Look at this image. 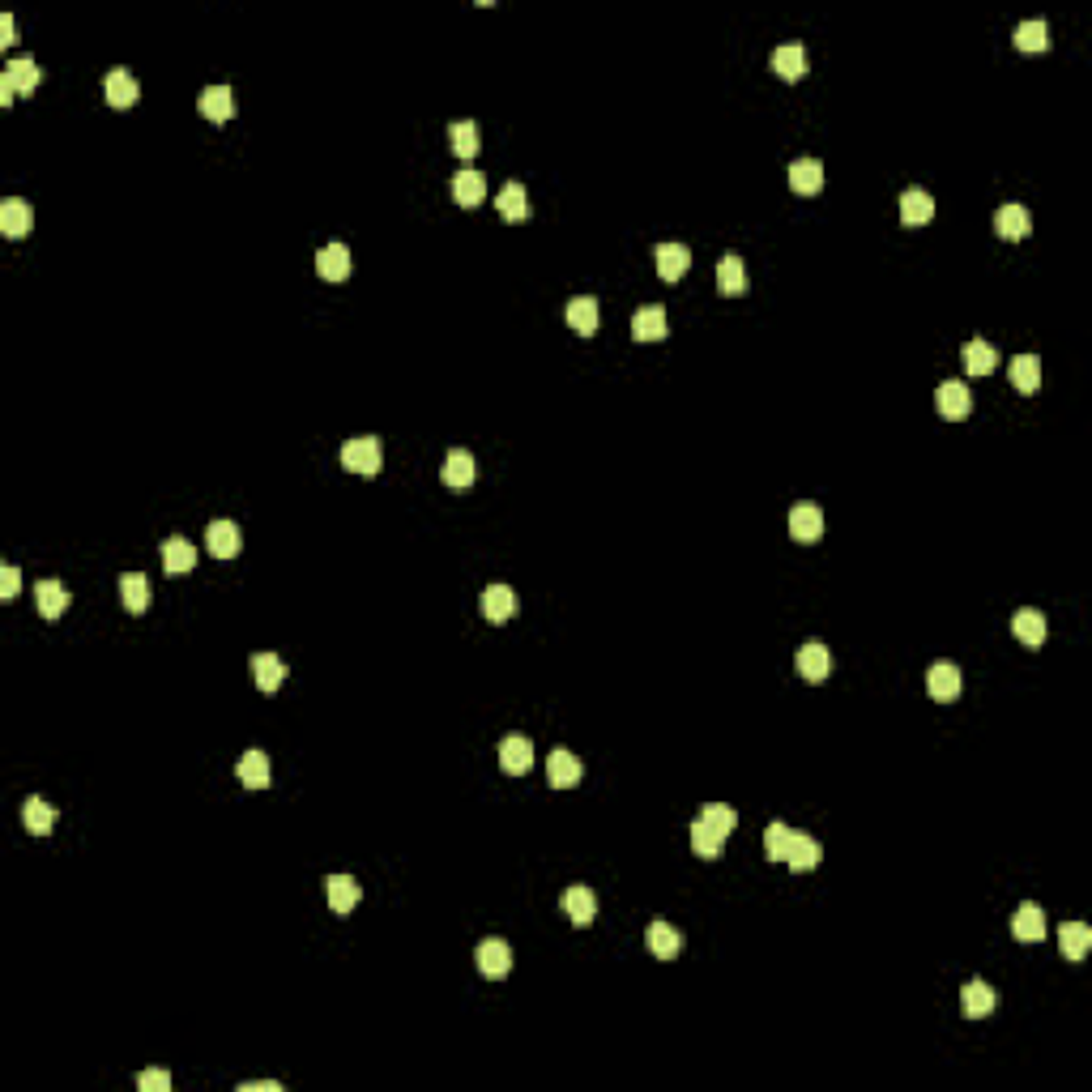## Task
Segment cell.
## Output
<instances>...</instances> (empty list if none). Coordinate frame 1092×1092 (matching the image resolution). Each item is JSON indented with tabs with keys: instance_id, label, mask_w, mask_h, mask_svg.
I'll return each mask as SVG.
<instances>
[{
	"instance_id": "obj_27",
	"label": "cell",
	"mask_w": 1092,
	"mask_h": 1092,
	"mask_svg": "<svg viewBox=\"0 0 1092 1092\" xmlns=\"http://www.w3.org/2000/svg\"><path fill=\"white\" fill-rule=\"evenodd\" d=\"M316 274L325 277V282H346V277H350V248H346V243H329V248H320Z\"/></svg>"
},
{
	"instance_id": "obj_51",
	"label": "cell",
	"mask_w": 1092,
	"mask_h": 1092,
	"mask_svg": "<svg viewBox=\"0 0 1092 1092\" xmlns=\"http://www.w3.org/2000/svg\"><path fill=\"white\" fill-rule=\"evenodd\" d=\"M13 39H18V35H13V18H9V13H5V18H0V44L9 47Z\"/></svg>"
},
{
	"instance_id": "obj_5",
	"label": "cell",
	"mask_w": 1092,
	"mask_h": 1092,
	"mask_svg": "<svg viewBox=\"0 0 1092 1092\" xmlns=\"http://www.w3.org/2000/svg\"><path fill=\"white\" fill-rule=\"evenodd\" d=\"M935 405H939V414H943L947 422L969 419V414H973V393H969V385H960V380H947V385H939Z\"/></svg>"
},
{
	"instance_id": "obj_16",
	"label": "cell",
	"mask_w": 1092,
	"mask_h": 1092,
	"mask_svg": "<svg viewBox=\"0 0 1092 1092\" xmlns=\"http://www.w3.org/2000/svg\"><path fill=\"white\" fill-rule=\"evenodd\" d=\"M671 333V320H666V312L657 308V303H649V308H636V316H632V337L636 342H662V337Z\"/></svg>"
},
{
	"instance_id": "obj_9",
	"label": "cell",
	"mask_w": 1092,
	"mask_h": 1092,
	"mask_svg": "<svg viewBox=\"0 0 1092 1092\" xmlns=\"http://www.w3.org/2000/svg\"><path fill=\"white\" fill-rule=\"evenodd\" d=\"M564 913L572 918V926H594V918H598V896H594V887H585V884H572L568 892H564Z\"/></svg>"
},
{
	"instance_id": "obj_19",
	"label": "cell",
	"mask_w": 1092,
	"mask_h": 1092,
	"mask_svg": "<svg viewBox=\"0 0 1092 1092\" xmlns=\"http://www.w3.org/2000/svg\"><path fill=\"white\" fill-rule=\"evenodd\" d=\"M1011 632H1015V640H1020L1024 649H1041V645H1046V615L1032 611V606H1024V611L1011 615Z\"/></svg>"
},
{
	"instance_id": "obj_11",
	"label": "cell",
	"mask_w": 1092,
	"mask_h": 1092,
	"mask_svg": "<svg viewBox=\"0 0 1092 1092\" xmlns=\"http://www.w3.org/2000/svg\"><path fill=\"white\" fill-rule=\"evenodd\" d=\"M790 533L798 542H819V538H824V512H819V504H811V499L794 504L790 508Z\"/></svg>"
},
{
	"instance_id": "obj_21",
	"label": "cell",
	"mask_w": 1092,
	"mask_h": 1092,
	"mask_svg": "<svg viewBox=\"0 0 1092 1092\" xmlns=\"http://www.w3.org/2000/svg\"><path fill=\"white\" fill-rule=\"evenodd\" d=\"M688 269H691L688 243H657V274H662V282H679Z\"/></svg>"
},
{
	"instance_id": "obj_45",
	"label": "cell",
	"mask_w": 1092,
	"mask_h": 1092,
	"mask_svg": "<svg viewBox=\"0 0 1092 1092\" xmlns=\"http://www.w3.org/2000/svg\"><path fill=\"white\" fill-rule=\"evenodd\" d=\"M1015 47H1020V52H1046V47H1049L1046 22H1041V18L1020 22V27H1015Z\"/></svg>"
},
{
	"instance_id": "obj_23",
	"label": "cell",
	"mask_w": 1092,
	"mask_h": 1092,
	"mask_svg": "<svg viewBox=\"0 0 1092 1092\" xmlns=\"http://www.w3.org/2000/svg\"><path fill=\"white\" fill-rule=\"evenodd\" d=\"M819 858H824V850H819V841L815 836H807V832H794L790 836V850H785V867L790 870H815L819 867Z\"/></svg>"
},
{
	"instance_id": "obj_10",
	"label": "cell",
	"mask_w": 1092,
	"mask_h": 1092,
	"mask_svg": "<svg viewBox=\"0 0 1092 1092\" xmlns=\"http://www.w3.org/2000/svg\"><path fill=\"white\" fill-rule=\"evenodd\" d=\"M103 95H107V103H112L116 112H129V107L141 98V86H137V78H133L129 69H112L103 78Z\"/></svg>"
},
{
	"instance_id": "obj_14",
	"label": "cell",
	"mask_w": 1092,
	"mask_h": 1092,
	"mask_svg": "<svg viewBox=\"0 0 1092 1092\" xmlns=\"http://www.w3.org/2000/svg\"><path fill=\"white\" fill-rule=\"evenodd\" d=\"M960 1007H964V1015H969V1020H981V1015H990V1011L998 1007V990L990 986V981L973 977L969 986L960 990Z\"/></svg>"
},
{
	"instance_id": "obj_42",
	"label": "cell",
	"mask_w": 1092,
	"mask_h": 1092,
	"mask_svg": "<svg viewBox=\"0 0 1092 1092\" xmlns=\"http://www.w3.org/2000/svg\"><path fill=\"white\" fill-rule=\"evenodd\" d=\"M1058 943H1063V956L1066 960H1083L1092 947V930L1083 926V922H1066L1063 930H1058Z\"/></svg>"
},
{
	"instance_id": "obj_24",
	"label": "cell",
	"mask_w": 1092,
	"mask_h": 1092,
	"mask_svg": "<svg viewBox=\"0 0 1092 1092\" xmlns=\"http://www.w3.org/2000/svg\"><path fill=\"white\" fill-rule=\"evenodd\" d=\"M645 943H649V952H653L657 960H674V956L683 952V935L671 926V922H649Z\"/></svg>"
},
{
	"instance_id": "obj_28",
	"label": "cell",
	"mask_w": 1092,
	"mask_h": 1092,
	"mask_svg": "<svg viewBox=\"0 0 1092 1092\" xmlns=\"http://www.w3.org/2000/svg\"><path fill=\"white\" fill-rule=\"evenodd\" d=\"M0 231H5V240H22L30 231V206L22 197L0 201Z\"/></svg>"
},
{
	"instance_id": "obj_26",
	"label": "cell",
	"mask_w": 1092,
	"mask_h": 1092,
	"mask_svg": "<svg viewBox=\"0 0 1092 1092\" xmlns=\"http://www.w3.org/2000/svg\"><path fill=\"white\" fill-rule=\"evenodd\" d=\"M790 188L798 192V197H815V192L824 188V163H819V158H798V163L790 167Z\"/></svg>"
},
{
	"instance_id": "obj_49",
	"label": "cell",
	"mask_w": 1092,
	"mask_h": 1092,
	"mask_svg": "<svg viewBox=\"0 0 1092 1092\" xmlns=\"http://www.w3.org/2000/svg\"><path fill=\"white\" fill-rule=\"evenodd\" d=\"M18 589H22V572L13 564H5L0 568V598H18Z\"/></svg>"
},
{
	"instance_id": "obj_15",
	"label": "cell",
	"mask_w": 1092,
	"mask_h": 1092,
	"mask_svg": "<svg viewBox=\"0 0 1092 1092\" xmlns=\"http://www.w3.org/2000/svg\"><path fill=\"white\" fill-rule=\"evenodd\" d=\"M926 691L947 705V700H956L964 691V674L956 671L952 662H935V666H930V674H926Z\"/></svg>"
},
{
	"instance_id": "obj_3",
	"label": "cell",
	"mask_w": 1092,
	"mask_h": 1092,
	"mask_svg": "<svg viewBox=\"0 0 1092 1092\" xmlns=\"http://www.w3.org/2000/svg\"><path fill=\"white\" fill-rule=\"evenodd\" d=\"M474 960H478V973L491 981L508 977L512 973V947L504 943V939H482L478 952H474Z\"/></svg>"
},
{
	"instance_id": "obj_8",
	"label": "cell",
	"mask_w": 1092,
	"mask_h": 1092,
	"mask_svg": "<svg viewBox=\"0 0 1092 1092\" xmlns=\"http://www.w3.org/2000/svg\"><path fill=\"white\" fill-rule=\"evenodd\" d=\"M240 546H243V533H240V525H235V521H214L206 529V551L214 555V560H235Z\"/></svg>"
},
{
	"instance_id": "obj_50",
	"label": "cell",
	"mask_w": 1092,
	"mask_h": 1092,
	"mask_svg": "<svg viewBox=\"0 0 1092 1092\" xmlns=\"http://www.w3.org/2000/svg\"><path fill=\"white\" fill-rule=\"evenodd\" d=\"M240 1092H282V1083L277 1080H248V1083H240Z\"/></svg>"
},
{
	"instance_id": "obj_40",
	"label": "cell",
	"mask_w": 1092,
	"mask_h": 1092,
	"mask_svg": "<svg viewBox=\"0 0 1092 1092\" xmlns=\"http://www.w3.org/2000/svg\"><path fill=\"white\" fill-rule=\"evenodd\" d=\"M1007 371H1011V385L1020 388V393H1037L1041 388V359L1037 354H1015Z\"/></svg>"
},
{
	"instance_id": "obj_39",
	"label": "cell",
	"mask_w": 1092,
	"mask_h": 1092,
	"mask_svg": "<svg viewBox=\"0 0 1092 1092\" xmlns=\"http://www.w3.org/2000/svg\"><path fill=\"white\" fill-rule=\"evenodd\" d=\"M120 598H124V606H129V615H146L150 611V581L141 577V572H124Z\"/></svg>"
},
{
	"instance_id": "obj_46",
	"label": "cell",
	"mask_w": 1092,
	"mask_h": 1092,
	"mask_svg": "<svg viewBox=\"0 0 1092 1092\" xmlns=\"http://www.w3.org/2000/svg\"><path fill=\"white\" fill-rule=\"evenodd\" d=\"M790 836H794V828H785L781 819H777V824H768V832H764L768 862H781V858H785V850H790Z\"/></svg>"
},
{
	"instance_id": "obj_30",
	"label": "cell",
	"mask_w": 1092,
	"mask_h": 1092,
	"mask_svg": "<svg viewBox=\"0 0 1092 1092\" xmlns=\"http://www.w3.org/2000/svg\"><path fill=\"white\" fill-rule=\"evenodd\" d=\"M252 674H257V688L265 691V696H274V691L286 683V662L274 653H257L252 657Z\"/></svg>"
},
{
	"instance_id": "obj_4",
	"label": "cell",
	"mask_w": 1092,
	"mask_h": 1092,
	"mask_svg": "<svg viewBox=\"0 0 1092 1092\" xmlns=\"http://www.w3.org/2000/svg\"><path fill=\"white\" fill-rule=\"evenodd\" d=\"M499 768H504L508 777H525L533 768V743L525 739V734L499 739Z\"/></svg>"
},
{
	"instance_id": "obj_18",
	"label": "cell",
	"mask_w": 1092,
	"mask_h": 1092,
	"mask_svg": "<svg viewBox=\"0 0 1092 1092\" xmlns=\"http://www.w3.org/2000/svg\"><path fill=\"white\" fill-rule=\"evenodd\" d=\"M725 836H730V832H725L722 824H708V819L700 815L696 824H691V850H696L700 858H722V853H725Z\"/></svg>"
},
{
	"instance_id": "obj_47",
	"label": "cell",
	"mask_w": 1092,
	"mask_h": 1092,
	"mask_svg": "<svg viewBox=\"0 0 1092 1092\" xmlns=\"http://www.w3.org/2000/svg\"><path fill=\"white\" fill-rule=\"evenodd\" d=\"M700 815H705L708 824H722L725 832H734V828H739V811L725 807V802H705V807H700Z\"/></svg>"
},
{
	"instance_id": "obj_7",
	"label": "cell",
	"mask_w": 1092,
	"mask_h": 1092,
	"mask_svg": "<svg viewBox=\"0 0 1092 1092\" xmlns=\"http://www.w3.org/2000/svg\"><path fill=\"white\" fill-rule=\"evenodd\" d=\"M581 777H585V764H581L568 747H555L551 760H546V781H551L555 790H572V785H581Z\"/></svg>"
},
{
	"instance_id": "obj_1",
	"label": "cell",
	"mask_w": 1092,
	"mask_h": 1092,
	"mask_svg": "<svg viewBox=\"0 0 1092 1092\" xmlns=\"http://www.w3.org/2000/svg\"><path fill=\"white\" fill-rule=\"evenodd\" d=\"M39 81H44V69H39L35 61H27V56L9 61L5 73H0V107H13V95H18V90H35Z\"/></svg>"
},
{
	"instance_id": "obj_20",
	"label": "cell",
	"mask_w": 1092,
	"mask_h": 1092,
	"mask_svg": "<svg viewBox=\"0 0 1092 1092\" xmlns=\"http://www.w3.org/2000/svg\"><path fill=\"white\" fill-rule=\"evenodd\" d=\"M235 777H240L243 790H265L269 777H274V773H269V756H265V751H257V747L243 751L240 764H235Z\"/></svg>"
},
{
	"instance_id": "obj_33",
	"label": "cell",
	"mask_w": 1092,
	"mask_h": 1092,
	"mask_svg": "<svg viewBox=\"0 0 1092 1092\" xmlns=\"http://www.w3.org/2000/svg\"><path fill=\"white\" fill-rule=\"evenodd\" d=\"M35 602H39V615L52 623V619H61L64 606H69V589H64L61 581H39V585H35Z\"/></svg>"
},
{
	"instance_id": "obj_31",
	"label": "cell",
	"mask_w": 1092,
	"mask_h": 1092,
	"mask_svg": "<svg viewBox=\"0 0 1092 1092\" xmlns=\"http://www.w3.org/2000/svg\"><path fill=\"white\" fill-rule=\"evenodd\" d=\"M325 892H329V909H333V913H350L354 904H359L363 887L354 884L350 875H329V879H325Z\"/></svg>"
},
{
	"instance_id": "obj_12",
	"label": "cell",
	"mask_w": 1092,
	"mask_h": 1092,
	"mask_svg": "<svg viewBox=\"0 0 1092 1092\" xmlns=\"http://www.w3.org/2000/svg\"><path fill=\"white\" fill-rule=\"evenodd\" d=\"M439 478H444V487L465 491V487H474V478H478V461H474L465 448H453V453L444 456V470H439Z\"/></svg>"
},
{
	"instance_id": "obj_38",
	"label": "cell",
	"mask_w": 1092,
	"mask_h": 1092,
	"mask_svg": "<svg viewBox=\"0 0 1092 1092\" xmlns=\"http://www.w3.org/2000/svg\"><path fill=\"white\" fill-rule=\"evenodd\" d=\"M773 69H777V78H785V81H798L802 73H807V52H802V44H781L773 52Z\"/></svg>"
},
{
	"instance_id": "obj_22",
	"label": "cell",
	"mask_w": 1092,
	"mask_h": 1092,
	"mask_svg": "<svg viewBox=\"0 0 1092 1092\" xmlns=\"http://www.w3.org/2000/svg\"><path fill=\"white\" fill-rule=\"evenodd\" d=\"M516 611H521V602H516L512 589H508V585H487V594H482V615H487L491 623L516 619Z\"/></svg>"
},
{
	"instance_id": "obj_41",
	"label": "cell",
	"mask_w": 1092,
	"mask_h": 1092,
	"mask_svg": "<svg viewBox=\"0 0 1092 1092\" xmlns=\"http://www.w3.org/2000/svg\"><path fill=\"white\" fill-rule=\"evenodd\" d=\"M499 214L508 218V223H525L529 218V197H525V184H504L495 197Z\"/></svg>"
},
{
	"instance_id": "obj_44",
	"label": "cell",
	"mask_w": 1092,
	"mask_h": 1092,
	"mask_svg": "<svg viewBox=\"0 0 1092 1092\" xmlns=\"http://www.w3.org/2000/svg\"><path fill=\"white\" fill-rule=\"evenodd\" d=\"M448 137H453V154L456 158H478V146H482V137H478V124L474 120H456L453 129H448Z\"/></svg>"
},
{
	"instance_id": "obj_17",
	"label": "cell",
	"mask_w": 1092,
	"mask_h": 1092,
	"mask_svg": "<svg viewBox=\"0 0 1092 1092\" xmlns=\"http://www.w3.org/2000/svg\"><path fill=\"white\" fill-rule=\"evenodd\" d=\"M1011 935L1020 939V943H1041V939H1046V913H1041V904L1024 901L1020 909L1011 913Z\"/></svg>"
},
{
	"instance_id": "obj_43",
	"label": "cell",
	"mask_w": 1092,
	"mask_h": 1092,
	"mask_svg": "<svg viewBox=\"0 0 1092 1092\" xmlns=\"http://www.w3.org/2000/svg\"><path fill=\"white\" fill-rule=\"evenodd\" d=\"M717 291L722 295H743L747 291V274H743V257H722L717 260Z\"/></svg>"
},
{
	"instance_id": "obj_36",
	"label": "cell",
	"mask_w": 1092,
	"mask_h": 1092,
	"mask_svg": "<svg viewBox=\"0 0 1092 1092\" xmlns=\"http://www.w3.org/2000/svg\"><path fill=\"white\" fill-rule=\"evenodd\" d=\"M994 367H998V350L986 342V337H973V342L964 346V371H969V376H990Z\"/></svg>"
},
{
	"instance_id": "obj_25",
	"label": "cell",
	"mask_w": 1092,
	"mask_h": 1092,
	"mask_svg": "<svg viewBox=\"0 0 1092 1092\" xmlns=\"http://www.w3.org/2000/svg\"><path fill=\"white\" fill-rule=\"evenodd\" d=\"M197 112L214 124H226L235 116V103H231V86H206L197 95Z\"/></svg>"
},
{
	"instance_id": "obj_34",
	"label": "cell",
	"mask_w": 1092,
	"mask_h": 1092,
	"mask_svg": "<svg viewBox=\"0 0 1092 1092\" xmlns=\"http://www.w3.org/2000/svg\"><path fill=\"white\" fill-rule=\"evenodd\" d=\"M564 316H568V325L577 329L581 337H594V333H598V299H594V295H577V299L568 303V312H564Z\"/></svg>"
},
{
	"instance_id": "obj_35",
	"label": "cell",
	"mask_w": 1092,
	"mask_h": 1092,
	"mask_svg": "<svg viewBox=\"0 0 1092 1092\" xmlns=\"http://www.w3.org/2000/svg\"><path fill=\"white\" fill-rule=\"evenodd\" d=\"M935 218V197L930 192H922V188H909L901 197V223L904 226H922V223H930Z\"/></svg>"
},
{
	"instance_id": "obj_48",
	"label": "cell",
	"mask_w": 1092,
	"mask_h": 1092,
	"mask_svg": "<svg viewBox=\"0 0 1092 1092\" xmlns=\"http://www.w3.org/2000/svg\"><path fill=\"white\" fill-rule=\"evenodd\" d=\"M137 1088H141V1092H171V1071H158V1066H150V1071L137 1075Z\"/></svg>"
},
{
	"instance_id": "obj_2",
	"label": "cell",
	"mask_w": 1092,
	"mask_h": 1092,
	"mask_svg": "<svg viewBox=\"0 0 1092 1092\" xmlns=\"http://www.w3.org/2000/svg\"><path fill=\"white\" fill-rule=\"evenodd\" d=\"M342 465L350 474H380V465H385V444H380L376 436H359L350 439V444H342Z\"/></svg>"
},
{
	"instance_id": "obj_13",
	"label": "cell",
	"mask_w": 1092,
	"mask_h": 1092,
	"mask_svg": "<svg viewBox=\"0 0 1092 1092\" xmlns=\"http://www.w3.org/2000/svg\"><path fill=\"white\" fill-rule=\"evenodd\" d=\"M798 674L807 683H824L828 674H832V653H828V645L807 640V645L798 649Z\"/></svg>"
},
{
	"instance_id": "obj_29",
	"label": "cell",
	"mask_w": 1092,
	"mask_h": 1092,
	"mask_svg": "<svg viewBox=\"0 0 1092 1092\" xmlns=\"http://www.w3.org/2000/svg\"><path fill=\"white\" fill-rule=\"evenodd\" d=\"M453 197H456V206H465V209L482 206V197H487V180H482V171H474V167L456 171L453 175Z\"/></svg>"
},
{
	"instance_id": "obj_6",
	"label": "cell",
	"mask_w": 1092,
	"mask_h": 1092,
	"mask_svg": "<svg viewBox=\"0 0 1092 1092\" xmlns=\"http://www.w3.org/2000/svg\"><path fill=\"white\" fill-rule=\"evenodd\" d=\"M994 231H998V240H1029V231H1032V214H1029V206H1020V201H1007V206H998V214H994Z\"/></svg>"
},
{
	"instance_id": "obj_32",
	"label": "cell",
	"mask_w": 1092,
	"mask_h": 1092,
	"mask_svg": "<svg viewBox=\"0 0 1092 1092\" xmlns=\"http://www.w3.org/2000/svg\"><path fill=\"white\" fill-rule=\"evenodd\" d=\"M163 568L171 572V577L192 572V568H197V546H192L188 538H167L163 542Z\"/></svg>"
},
{
	"instance_id": "obj_37",
	"label": "cell",
	"mask_w": 1092,
	"mask_h": 1092,
	"mask_svg": "<svg viewBox=\"0 0 1092 1092\" xmlns=\"http://www.w3.org/2000/svg\"><path fill=\"white\" fill-rule=\"evenodd\" d=\"M22 824H27V832L35 836H47L56 828V807L44 798H27L22 802Z\"/></svg>"
}]
</instances>
